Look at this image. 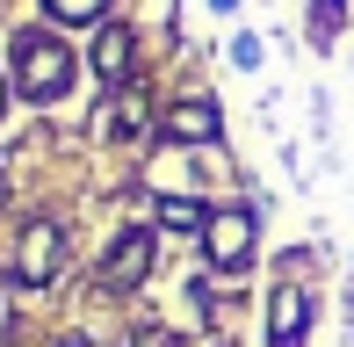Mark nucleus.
Masks as SVG:
<instances>
[{"label": "nucleus", "instance_id": "obj_3", "mask_svg": "<svg viewBox=\"0 0 354 347\" xmlns=\"http://www.w3.org/2000/svg\"><path fill=\"white\" fill-rule=\"evenodd\" d=\"M246 246H253V217H217V225H210V261H224V268H232V261H246Z\"/></svg>", "mask_w": 354, "mask_h": 347}, {"label": "nucleus", "instance_id": "obj_1", "mask_svg": "<svg viewBox=\"0 0 354 347\" xmlns=\"http://www.w3.org/2000/svg\"><path fill=\"white\" fill-rule=\"evenodd\" d=\"M66 80H73L66 51L44 44V37H22V87L37 94V102H51V94H66Z\"/></svg>", "mask_w": 354, "mask_h": 347}, {"label": "nucleus", "instance_id": "obj_2", "mask_svg": "<svg viewBox=\"0 0 354 347\" xmlns=\"http://www.w3.org/2000/svg\"><path fill=\"white\" fill-rule=\"evenodd\" d=\"M145 268H152V239H145V232H123V239L109 246V282H145Z\"/></svg>", "mask_w": 354, "mask_h": 347}, {"label": "nucleus", "instance_id": "obj_6", "mask_svg": "<svg viewBox=\"0 0 354 347\" xmlns=\"http://www.w3.org/2000/svg\"><path fill=\"white\" fill-rule=\"evenodd\" d=\"M174 131H181V138H217V109H210V102L174 109Z\"/></svg>", "mask_w": 354, "mask_h": 347}, {"label": "nucleus", "instance_id": "obj_8", "mask_svg": "<svg viewBox=\"0 0 354 347\" xmlns=\"http://www.w3.org/2000/svg\"><path fill=\"white\" fill-rule=\"evenodd\" d=\"M58 15H66V22H87V15H102V0H51Z\"/></svg>", "mask_w": 354, "mask_h": 347}, {"label": "nucleus", "instance_id": "obj_4", "mask_svg": "<svg viewBox=\"0 0 354 347\" xmlns=\"http://www.w3.org/2000/svg\"><path fill=\"white\" fill-rule=\"evenodd\" d=\"M51 254H58V225H29V239H22V275L44 282V275H51Z\"/></svg>", "mask_w": 354, "mask_h": 347}, {"label": "nucleus", "instance_id": "obj_10", "mask_svg": "<svg viewBox=\"0 0 354 347\" xmlns=\"http://www.w3.org/2000/svg\"><path fill=\"white\" fill-rule=\"evenodd\" d=\"M0 109H8V87H0Z\"/></svg>", "mask_w": 354, "mask_h": 347}, {"label": "nucleus", "instance_id": "obj_11", "mask_svg": "<svg viewBox=\"0 0 354 347\" xmlns=\"http://www.w3.org/2000/svg\"><path fill=\"white\" fill-rule=\"evenodd\" d=\"M66 347H80V340H66Z\"/></svg>", "mask_w": 354, "mask_h": 347}, {"label": "nucleus", "instance_id": "obj_7", "mask_svg": "<svg viewBox=\"0 0 354 347\" xmlns=\"http://www.w3.org/2000/svg\"><path fill=\"white\" fill-rule=\"evenodd\" d=\"M94 66H102L109 80H116V73L131 66V37H102V51H94Z\"/></svg>", "mask_w": 354, "mask_h": 347}, {"label": "nucleus", "instance_id": "obj_5", "mask_svg": "<svg viewBox=\"0 0 354 347\" xmlns=\"http://www.w3.org/2000/svg\"><path fill=\"white\" fill-rule=\"evenodd\" d=\"M275 347H304V297H275Z\"/></svg>", "mask_w": 354, "mask_h": 347}, {"label": "nucleus", "instance_id": "obj_9", "mask_svg": "<svg viewBox=\"0 0 354 347\" xmlns=\"http://www.w3.org/2000/svg\"><path fill=\"white\" fill-rule=\"evenodd\" d=\"M340 8H347V0H318V37H333V29H340Z\"/></svg>", "mask_w": 354, "mask_h": 347}]
</instances>
